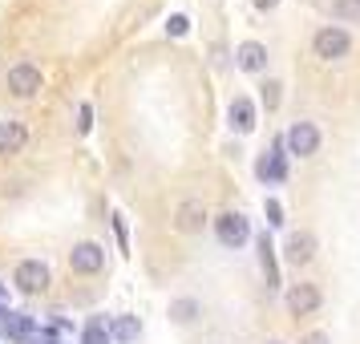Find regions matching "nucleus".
I'll list each match as a JSON object with an SVG mask.
<instances>
[{
  "label": "nucleus",
  "instance_id": "nucleus-25",
  "mask_svg": "<svg viewBox=\"0 0 360 344\" xmlns=\"http://www.w3.org/2000/svg\"><path fill=\"white\" fill-rule=\"evenodd\" d=\"M356 4H360V0H356Z\"/></svg>",
  "mask_w": 360,
  "mask_h": 344
},
{
  "label": "nucleus",
  "instance_id": "nucleus-3",
  "mask_svg": "<svg viewBox=\"0 0 360 344\" xmlns=\"http://www.w3.org/2000/svg\"><path fill=\"white\" fill-rule=\"evenodd\" d=\"M283 146L292 150V154H300V158H308V154H316V146H320V130H316L311 122H295L292 130H288V138H283Z\"/></svg>",
  "mask_w": 360,
  "mask_h": 344
},
{
  "label": "nucleus",
  "instance_id": "nucleus-12",
  "mask_svg": "<svg viewBox=\"0 0 360 344\" xmlns=\"http://www.w3.org/2000/svg\"><path fill=\"white\" fill-rule=\"evenodd\" d=\"M25 146V126L20 122H0V154H17Z\"/></svg>",
  "mask_w": 360,
  "mask_h": 344
},
{
  "label": "nucleus",
  "instance_id": "nucleus-4",
  "mask_svg": "<svg viewBox=\"0 0 360 344\" xmlns=\"http://www.w3.org/2000/svg\"><path fill=\"white\" fill-rule=\"evenodd\" d=\"M214 231H219V243H227V247L247 243V235H251V227H247V219H243V215H235V211L219 215V219H214Z\"/></svg>",
  "mask_w": 360,
  "mask_h": 344
},
{
  "label": "nucleus",
  "instance_id": "nucleus-11",
  "mask_svg": "<svg viewBox=\"0 0 360 344\" xmlns=\"http://www.w3.org/2000/svg\"><path fill=\"white\" fill-rule=\"evenodd\" d=\"M231 126H235L239 134H251V130H255V106H251L247 98H235V101H231Z\"/></svg>",
  "mask_w": 360,
  "mask_h": 344
},
{
  "label": "nucleus",
  "instance_id": "nucleus-13",
  "mask_svg": "<svg viewBox=\"0 0 360 344\" xmlns=\"http://www.w3.org/2000/svg\"><path fill=\"white\" fill-rule=\"evenodd\" d=\"M202 219H207V211H202V203H195V198H186L179 207V231H198Z\"/></svg>",
  "mask_w": 360,
  "mask_h": 344
},
{
  "label": "nucleus",
  "instance_id": "nucleus-21",
  "mask_svg": "<svg viewBox=\"0 0 360 344\" xmlns=\"http://www.w3.org/2000/svg\"><path fill=\"white\" fill-rule=\"evenodd\" d=\"M267 223H283V207L276 198H267Z\"/></svg>",
  "mask_w": 360,
  "mask_h": 344
},
{
  "label": "nucleus",
  "instance_id": "nucleus-16",
  "mask_svg": "<svg viewBox=\"0 0 360 344\" xmlns=\"http://www.w3.org/2000/svg\"><path fill=\"white\" fill-rule=\"evenodd\" d=\"M110 336H117V340H138V320H134V316H122V320H114Z\"/></svg>",
  "mask_w": 360,
  "mask_h": 344
},
{
  "label": "nucleus",
  "instance_id": "nucleus-18",
  "mask_svg": "<svg viewBox=\"0 0 360 344\" xmlns=\"http://www.w3.org/2000/svg\"><path fill=\"white\" fill-rule=\"evenodd\" d=\"M195 312H198L195 300H174V304H170V316L182 320V324H186V320H195Z\"/></svg>",
  "mask_w": 360,
  "mask_h": 344
},
{
  "label": "nucleus",
  "instance_id": "nucleus-17",
  "mask_svg": "<svg viewBox=\"0 0 360 344\" xmlns=\"http://www.w3.org/2000/svg\"><path fill=\"white\" fill-rule=\"evenodd\" d=\"M259 255H263V272H267V288H276L279 276H276V260H271V243H267V235L259 239Z\"/></svg>",
  "mask_w": 360,
  "mask_h": 344
},
{
  "label": "nucleus",
  "instance_id": "nucleus-20",
  "mask_svg": "<svg viewBox=\"0 0 360 344\" xmlns=\"http://www.w3.org/2000/svg\"><path fill=\"white\" fill-rule=\"evenodd\" d=\"M166 29H170V37H186L191 20H186V17H170V25H166Z\"/></svg>",
  "mask_w": 360,
  "mask_h": 344
},
{
  "label": "nucleus",
  "instance_id": "nucleus-23",
  "mask_svg": "<svg viewBox=\"0 0 360 344\" xmlns=\"http://www.w3.org/2000/svg\"><path fill=\"white\" fill-rule=\"evenodd\" d=\"M255 4H259V8H276L279 0H255Z\"/></svg>",
  "mask_w": 360,
  "mask_h": 344
},
{
  "label": "nucleus",
  "instance_id": "nucleus-15",
  "mask_svg": "<svg viewBox=\"0 0 360 344\" xmlns=\"http://www.w3.org/2000/svg\"><path fill=\"white\" fill-rule=\"evenodd\" d=\"M85 344H110V324H105V316H94V320H89Z\"/></svg>",
  "mask_w": 360,
  "mask_h": 344
},
{
  "label": "nucleus",
  "instance_id": "nucleus-9",
  "mask_svg": "<svg viewBox=\"0 0 360 344\" xmlns=\"http://www.w3.org/2000/svg\"><path fill=\"white\" fill-rule=\"evenodd\" d=\"M259 179L263 182H283L288 179V163H283V142H276V150L259 163Z\"/></svg>",
  "mask_w": 360,
  "mask_h": 344
},
{
  "label": "nucleus",
  "instance_id": "nucleus-5",
  "mask_svg": "<svg viewBox=\"0 0 360 344\" xmlns=\"http://www.w3.org/2000/svg\"><path fill=\"white\" fill-rule=\"evenodd\" d=\"M101 263H105V251H101L98 243H77L73 251H69V267H73V272H82V276L101 272Z\"/></svg>",
  "mask_w": 360,
  "mask_h": 344
},
{
  "label": "nucleus",
  "instance_id": "nucleus-7",
  "mask_svg": "<svg viewBox=\"0 0 360 344\" xmlns=\"http://www.w3.org/2000/svg\"><path fill=\"white\" fill-rule=\"evenodd\" d=\"M288 308L295 316H308V312L320 308V292H316V284H295L292 292H288Z\"/></svg>",
  "mask_w": 360,
  "mask_h": 344
},
{
  "label": "nucleus",
  "instance_id": "nucleus-2",
  "mask_svg": "<svg viewBox=\"0 0 360 344\" xmlns=\"http://www.w3.org/2000/svg\"><path fill=\"white\" fill-rule=\"evenodd\" d=\"M13 284H17L20 292H45V288H49V267H45V263L41 260H25L17 267V276H13Z\"/></svg>",
  "mask_w": 360,
  "mask_h": 344
},
{
  "label": "nucleus",
  "instance_id": "nucleus-10",
  "mask_svg": "<svg viewBox=\"0 0 360 344\" xmlns=\"http://www.w3.org/2000/svg\"><path fill=\"white\" fill-rule=\"evenodd\" d=\"M311 255H316V239H311L308 231H300V235H292V239H288V263H295V267H300V263H308Z\"/></svg>",
  "mask_w": 360,
  "mask_h": 344
},
{
  "label": "nucleus",
  "instance_id": "nucleus-14",
  "mask_svg": "<svg viewBox=\"0 0 360 344\" xmlns=\"http://www.w3.org/2000/svg\"><path fill=\"white\" fill-rule=\"evenodd\" d=\"M4 332H8V336H17V340H25V336L33 332V324H29V316H20V312H8V316H4Z\"/></svg>",
  "mask_w": 360,
  "mask_h": 344
},
{
  "label": "nucleus",
  "instance_id": "nucleus-8",
  "mask_svg": "<svg viewBox=\"0 0 360 344\" xmlns=\"http://www.w3.org/2000/svg\"><path fill=\"white\" fill-rule=\"evenodd\" d=\"M235 65L247 69V73H259L267 65V49H263L259 41H243L239 49H235Z\"/></svg>",
  "mask_w": 360,
  "mask_h": 344
},
{
  "label": "nucleus",
  "instance_id": "nucleus-22",
  "mask_svg": "<svg viewBox=\"0 0 360 344\" xmlns=\"http://www.w3.org/2000/svg\"><path fill=\"white\" fill-rule=\"evenodd\" d=\"M304 344H328L324 332H311V336H304Z\"/></svg>",
  "mask_w": 360,
  "mask_h": 344
},
{
  "label": "nucleus",
  "instance_id": "nucleus-1",
  "mask_svg": "<svg viewBox=\"0 0 360 344\" xmlns=\"http://www.w3.org/2000/svg\"><path fill=\"white\" fill-rule=\"evenodd\" d=\"M311 49H316V57H324V61H336V57H344V53L352 49V37L344 33V29H320L316 41H311Z\"/></svg>",
  "mask_w": 360,
  "mask_h": 344
},
{
  "label": "nucleus",
  "instance_id": "nucleus-19",
  "mask_svg": "<svg viewBox=\"0 0 360 344\" xmlns=\"http://www.w3.org/2000/svg\"><path fill=\"white\" fill-rule=\"evenodd\" d=\"M279 89H283L279 82H267V85H263V106H267V110H276V106H279Z\"/></svg>",
  "mask_w": 360,
  "mask_h": 344
},
{
  "label": "nucleus",
  "instance_id": "nucleus-24",
  "mask_svg": "<svg viewBox=\"0 0 360 344\" xmlns=\"http://www.w3.org/2000/svg\"><path fill=\"white\" fill-rule=\"evenodd\" d=\"M0 292H4V288H0Z\"/></svg>",
  "mask_w": 360,
  "mask_h": 344
},
{
  "label": "nucleus",
  "instance_id": "nucleus-6",
  "mask_svg": "<svg viewBox=\"0 0 360 344\" xmlns=\"http://www.w3.org/2000/svg\"><path fill=\"white\" fill-rule=\"evenodd\" d=\"M8 89H13L17 98H33L37 89H41V69H37V65L8 69Z\"/></svg>",
  "mask_w": 360,
  "mask_h": 344
}]
</instances>
